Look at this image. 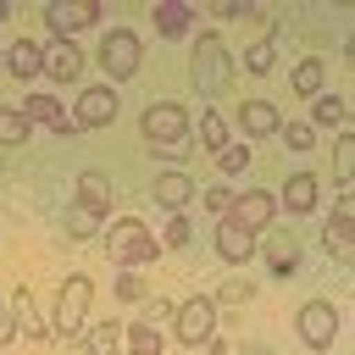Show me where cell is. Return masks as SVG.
<instances>
[{
	"instance_id": "obj_1",
	"label": "cell",
	"mask_w": 355,
	"mask_h": 355,
	"mask_svg": "<svg viewBox=\"0 0 355 355\" xmlns=\"http://www.w3.org/2000/svg\"><path fill=\"white\" fill-rule=\"evenodd\" d=\"M139 133H144V144H150L155 155H183V139H189V111H183L178 100H155V105H144Z\"/></svg>"
},
{
	"instance_id": "obj_8",
	"label": "cell",
	"mask_w": 355,
	"mask_h": 355,
	"mask_svg": "<svg viewBox=\"0 0 355 355\" xmlns=\"http://www.w3.org/2000/svg\"><path fill=\"white\" fill-rule=\"evenodd\" d=\"M322 244H327L333 261H355V205H349V194L333 205V216L322 227Z\"/></svg>"
},
{
	"instance_id": "obj_35",
	"label": "cell",
	"mask_w": 355,
	"mask_h": 355,
	"mask_svg": "<svg viewBox=\"0 0 355 355\" xmlns=\"http://www.w3.org/2000/svg\"><path fill=\"white\" fill-rule=\"evenodd\" d=\"M166 244H172V250L189 244V222H183V211H172V222H166Z\"/></svg>"
},
{
	"instance_id": "obj_20",
	"label": "cell",
	"mask_w": 355,
	"mask_h": 355,
	"mask_svg": "<svg viewBox=\"0 0 355 355\" xmlns=\"http://www.w3.org/2000/svg\"><path fill=\"white\" fill-rule=\"evenodd\" d=\"M11 316H17V333H28V338H44V327H50V322L33 311V294H28V288L11 294Z\"/></svg>"
},
{
	"instance_id": "obj_13",
	"label": "cell",
	"mask_w": 355,
	"mask_h": 355,
	"mask_svg": "<svg viewBox=\"0 0 355 355\" xmlns=\"http://www.w3.org/2000/svg\"><path fill=\"white\" fill-rule=\"evenodd\" d=\"M239 128H244V133H255V139H266V133H277V128H283V116H277V105H272V100H244V105H239Z\"/></svg>"
},
{
	"instance_id": "obj_22",
	"label": "cell",
	"mask_w": 355,
	"mask_h": 355,
	"mask_svg": "<svg viewBox=\"0 0 355 355\" xmlns=\"http://www.w3.org/2000/svg\"><path fill=\"white\" fill-rule=\"evenodd\" d=\"M200 144H205V150H227V144H233L222 111H205V116H200Z\"/></svg>"
},
{
	"instance_id": "obj_29",
	"label": "cell",
	"mask_w": 355,
	"mask_h": 355,
	"mask_svg": "<svg viewBox=\"0 0 355 355\" xmlns=\"http://www.w3.org/2000/svg\"><path fill=\"white\" fill-rule=\"evenodd\" d=\"M22 139H28L22 111H0V144H22Z\"/></svg>"
},
{
	"instance_id": "obj_32",
	"label": "cell",
	"mask_w": 355,
	"mask_h": 355,
	"mask_svg": "<svg viewBox=\"0 0 355 355\" xmlns=\"http://www.w3.org/2000/svg\"><path fill=\"white\" fill-rule=\"evenodd\" d=\"M250 294H255V288H250L244 277H233V283H222V294H216L211 305H239V300H250Z\"/></svg>"
},
{
	"instance_id": "obj_34",
	"label": "cell",
	"mask_w": 355,
	"mask_h": 355,
	"mask_svg": "<svg viewBox=\"0 0 355 355\" xmlns=\"http://www.w3.org/2000/svg\"><path fill=\"white\" fill-rule=\"evenodd\" d=\"M216 155H222V172H244V166H250V150H244V144H227V150H216Z\"/></svg>"
},
{
	"instance_id": "obj_18",
	"label": "cell",
	"mask_w": 355,
	"mask_h": 355,
	"mask_svg": "<svg viewBox=\"0 0 355 355\" xmlns=\"http://www.w3.org/2000/svg\"><path fill=\"white\" fill-rule=\"evenodd\" d=\"M6 67H11L17 78H39V72H44V44H33V39H17V44L6 50Z\"/></svg>"
},
{
	"instance_id": "obj_12",
	"label": "cell",
	"mask_w": 355,
	"mask_h": 355,
	"mask_svg": "<svg viewBox=\"0 0 355 355\" xmlns=\"http://www.w3.org/2000/svg\"><path fill=\"white\" fill-rule=\"evenodd\" d=\"M111 116H116V94L111 89H83L78 94V111H72L78 128H105Z\"/></svg>"
},
{
	"instance_id": "obj_14",
	"label": "cell",
	"mask_w": 355,
	"mask_h": 355,
	"mask_svg": "<svg viewBox=\"0 0 355 355\" xmlns=\"http://www.w3.org/2000/svg\"><path fill=\"white\" fill-rule=\"evenodd\" d=\"M216 250H222V261L244 266V261L255 255V233H244V227H233V222L222 216V222H216Z\"/></svg>"
},
{
	"instance_id": "obj_25",
	"label": "cell",
	"mask_w": 355,
	"mask_h": 355,
	"mask_svg": "<svg viewBox=\"0 0 355 355\" xmlns=\"http://www.w3.org/2000/svg\"><path fill=\"white\" fill-rule=\"evenodd\" d=\"M61 222H67V233H72V239H89V233H100V211H89V205H72Z\"/></svg>"
},
{
	"instance_id": "obj_16",
	"label": "cell",
	"mask_w": 355,
	"mask_h": 355,
	"mask_svg": "<svg viewBox=\"0 0 355 355\" xmlns=\"http://www.w3.org/2000/svg\"><path fill=\"white\" fill-rule=\"evenodd\" d=\"M44 72H50V78H61V83H72V78L83 72V50H78V44H67V39H55V44H50V55H44Z\"/></svg>"
},
{
	"instance_id": "obj_24",
	"label": "cell",
	"mask_w": 355,
	"mask_h": 355,
	"mask_svg": "<svg viewBox=\"0 0 355 355\" xmlns=\"http://www.w3.org/2000/svg\"><path fill=\"white\" fill-rule=\"evenodd\" d=\"M316 89H322V61H316V55H305V61L294 67V94H305V100H311Z\"/></svg>"
},
{
	"instance_id": "obj_17",
	"label": "cell",
	"mask_w": 355,
	"mask_h": 355,
	"mask_svg": "<svg viewBox=\"0 0 355 355\" xmlns=\"http://www.w3.org/2000/svg\"><path fill=\"white\" fill-rule=\"evenodd\" d=\"M316 200H322V183H316L311 172H294V178L283 183V205H288V211L305 216V211H316Z\"/></svg>"
},
{
	"instance_id": "obj_2",
	"label": "cell",
	"mask_w": 355,
	"mask_h": 355,
	"mask_svg": "<svg viewBox=\"0 0 355 355\" xmlns=\"http://www.w3.org/2000/svg\"><path fill=\"white\" fill-rule=\"evenodd\" d=\"M227 83H233V61H227L222 33H200V39H194V89H200L205 100H216Z\"/></svg>"
},
{
	"instance_id": "obj_7",
	"label": "cell",
	"mask_w": 355,
	"mask_h": 355,
	"mask_svg": "<svg viewBox=\"0 0 355 355\" xmlns=\"http://www.w3.org/2000/svg\"><path fill=\"white\" fill-rule=\"evenodd\" d=\"M100 61H105L111 78H133L139 72V33L133 28H111L105 44H100Z\"/></svg>"
},
{
	"instance_id": "obj_40",
	"label": "cell",
	"mask_w": 355,
	"mask_h": 355,
	"mask_svg": "<svg viewBox=\"0 0 355 355\" xmlns=\"http://www.w3.org/2000/svg\"><path fill=\"white\" fill-rule=\"evenodd\" d=\"M6 17H11V6H6V0H0V22H6Z\"/></svg>"
},
{
	"instance_id": "obj_5",
	"label": "cell",
	"mask_w": 355,
	"mask_h": 355,
	"mask_svg": "<svg viewBox=\"0 0 355 355\" xmlns=\"http://www.w3.org/2000/svg\"><path fill=\"white\" fill-rule=\"evenodd\" d=\"M172 327H178V344H205L211 327H216V305H211V294L183 300V305L172 311Z\"/></svg>"
},
{
	"instance_id": "obj_31",
	"label": "cell",
	"mask_w": 355,
	"mask_h": 355,
	"mask_svg": "<svg viewBox=\"0 0 355 355\" xmlns=\"http://www.w3.org/2000/svg\"><path fill=\"white\" fill-rule=\"evenodd\" d=\"M277 133H283V144H288V150H311V139H316V133H311V122H283Z\"/></svg>"
},
{
	"instance_id": "obj_39",
	"label": "cell",
	"mask_w": 355,
	"mask_h": 355,
	"mask_svg": "<svg viewBox=\"0 0 355 355\" xmlns=\"http://www.w3.org/2000/svg\"><path fill=\"white\" fill-rule=\"evenodd\" d=\"M144 316H150V322H161V316H172V305H166V300H150V305H144Z\"/></svg>"
},
{
	"instance_id": "obj_15",
	"label": "cell",
	"mask_w": 355,
	"mask_h": 355,
	"mask_svg": "<svg viewBox=\"0 0 355 355\" xmlns=\"http://www.w3.org/2000/svg\"><path fill=\"white\" fill-rule=\"evenodd\" d=\"M22 122H39V128H50V133H67V116H61L55 94H44V89H33V94H28V105H22Z\"/></svg>"
},
{
	"instance_id": "obj_28",
	"label": "cell",
	"mask_w": 355,
	"mask_h": 355,
	"mask_svg": "<svg viewBox=\"0 0 355 355\" xmlns=\"http://www.w3.org/2000/svg\"><path fill=\"white\" fill-rule=\"evenodd\" d=\"M155 349H161V333H155V327H144V322H139V327H133V333H128V355H155Z\"/></svg>"
},
{
	"instance_id": "obj_3",
	"label": "cell",
	"mask_w": 355,
	"mask_h": 355,
	"mask_svg": "<svg viewBox=\"0 0 355 355\" xmlns=\"http://www.w3.org/2000/svg\"><path fill=\"white\" fill-rule=\"evenodd\" d=\"M89 300H94V283H89L83 272H72V277L61 283V294H55L50 333H61V338H78V333L89 327Z\"/></svg>"
},
{
	"instance_id": "obj_26",
	"label": "cell",
	"mask_w": 355,
	"mask_h": 355,
	"mask_svg": "<svg viewBox=\"0 0 355 355\" xmlns=\"http://www.w3.org/2000/svg\"><path fill=\"white\" fill-rule=\"evenodd\" d=\"M155 28H161V33H183V28H189V6H178V0L155 6Z\"/></svg>"
},
{
	"instance_id": "obj_21",
	"label": "cell",
	"mask_w": 355,
	"mask_h": 355,
	"mask_svg": "<svg viewBox=\"0 0 355 355\" xmlns=\"http://www.w3.org/2000/svg\"><path fill=\"white\" fill-rule=\"evenodd\" d=\"M78 205H89V211L105 216V205H111V183H105L100 172H83V178H78Z\"/></svg>"
},
{
	"instance_id": "obj_11",
	"label": "cell",
	"mask_w": 355,
	"mask_h": 355,
	"mask_svg": "<svg viewBox=\"0 0 355 355\" xmlns=\"http://www.w3.org/2000/svg\"><path fill=\"white\" fill-rule=\"evenodd\" d=\"M100 17V0H50L44 6V22L55 28V33H72V28H89Z\"/></svg>"
},
{
	"instance_id": "obj_6",
	"label": "cell",
	"mask_w": 355,
	"mask_h": 355,
	"mask_svg": "<svg viewBox=\"0 0 355 355\" xmlns=\"http://www.w3.org/2000/svg\"><path fill=\"white\" fill-rule=\"evenodd\" d=\"M233 227H244V233H261L272 216H277V200L266 194V189H250V194H233V205L222 211Z\"/></svg>"
},
{
	"instance_id": "obj_27",
	"label": "cell",
	"mask_w": 355,
	"mask_h": 355,
	"mask_svg": "<svg viewBox=\"0 0 355 355\" xmlns=\"http://www.w3.org/2000/svg\"><path fill=\"white\" fill-rule=\"evenodd\" d=\"M116 338H122V327H116V322H94V327H89V355H111V349H116Z\"/></svg>"
},
{
	"instance_id": "obj_30",
	"label": "cell",
	"mask_w": 355,
	"mask_h": 355,
	"mask_svg": "<svg viewBox=\"0 0 355 355\" xmlns=\"http://www.w3.org/2000/svg\"><path fill=\"white\" fill-rule=\"evenodd\" d=\"M316 122H322V128H338V122H344V100L316 94Z\"/></svg>"
},
{
	"instance_id": "obj_33",
	"label": "cell",
	"mask_w": 355,
	"mask_h": 355,
	"mask_svg": "<svg viewBox=\"0 0 355 355\" xmlns=\"http://www.w3.org/2000/svg\"><path fill=\"white\" fill-rule=\"evenodd\" d=\"M244 61H250V72H266V67L277 61V50H272V44L261 39V44H250V55H244Z\"/></svg>"
},
{
	"instance_id": "obj_19",
	"label": "cell",
	"mask_w": 355,
	"mask_h": 355,
	"mask_svg": "<svg viewBox=\"0 0 355 355\" xmlns=\"http://www.w3.org/2000/svg\"><path fill=\"white\" fill-rule=\"evenodd\" d=\"M150 194H155V200H161L166 211H183V200L194 194V183H189L183 172H161V178L150 183Z\"/></svg>"
},
{
	"instance_id": "obj_38",
	"label": "cell",
	"mask_w": 355,
	"mask_h": 355,
	"mask_svg": "<svg viewBox=\"0 0 355 355\" xmlns=\"http://www.w3.org/2000/svg\"><path fill=\"white\" fill-rule=\"evenodd\" d=\"M11 333H17V316H11V305H6V300H0V344H6V338H11Z\"/></svg>"
},
{
	"instance_id": "obj_36",
	"label": "cell",
	"mask_w": 355,
	"mask_h": 355,
	"mask_svg": "<svg viewBox=\"0 0 355 355\" xmlns=\"http://www.w3.org/2000/svg\"><path fill=\"white\" fill-rule=\"evenodd\" d=\"M116 294H122V300H139V294H144L139 272H122V277H116Z\"/></svg>"
},
{
	"instance_id": "obj_23",
	"label": "cell",
	"mask_w": 355,
	"mask_h": 355,
	"mask_svg": "<svg viewBox=\"0 0 355 355\" xmlns=\"http://www.w3.org/2000/svg\"><path fill=\"white\" fill-rule=\"evenodd\" d=\"M349 172H355V139L344 133V139H338V150H333V183H338V189H349V183H355Z\"/></svg>"
},
{
	"instance_id": "obj_10",
	"label": "cell",
	"mask_w": 355,
	"mask_h": 355,
	"mask_svg": "<svg viewBox=\"0 0 355 355\" xmlns=\"http://www.w3.org/2000/svg\"><path fill=\"white\" fill-rule=\"evenodd\" d=\"M266 266H272V277H294L300 272V239L288 233V227H266Z\"/></svg>"
},
{
	"instance_id": "obj_9",
	"label": "cell",
	"mask_w": 355,
	"mask_h": 355,
	"mask_svg": "<svg viewBox=\"0 0 355 355\" xmlns=\"http://www.w3.org/2000/svg\"><path fill=\"white\" fill-rule=\"evenodd\" d=\"M300 338H305L311 349H327V344L338 338V311H333L327 300H305V305H300Z\"/></svg>"
},
{
	"instance_id": "obj_4",
	"label": "cell",
	"mask_w": 355,
	"mask_h": 355,
	"mask_svg": "<svg viewBox=\"0 0 355 355\" xmlns=\"http://www.w3.org/2000/svg\"><path fill=\"white\" fill-rule=\"evenodd\" d=\"M105 250H111V261H116V266H144V261L155 255V239L144 233V222H111Z\"/></svg>"
},
{
	"instance_id": "obj_37",
	"label": "cell",
	"mask_w": 355,
	"mask_h": 355,
	"mask_svg": "<svg viewBox=\"0 0 355 355\" xmlns=\"http://www.w3.org/2000/svg\"><path fill=\"white\" fill-rule=\"evenodd\" d=\"M205 205H211V211H227V205H233V194L216 183V189H205Z\"/></svg>"
}]
</instances>
